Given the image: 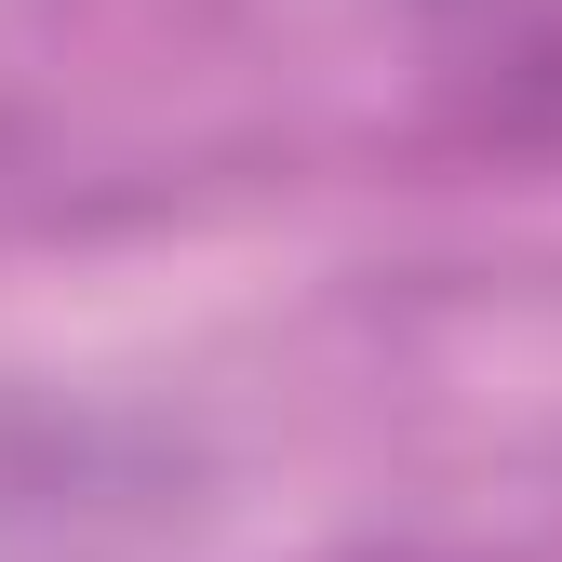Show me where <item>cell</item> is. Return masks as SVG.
<instances>
[{"label": "cell", "instance_id": "cell-1", "mask_svg": "<svg viewBox=\"0 0 562 562\" xmlns=\"http://www.w3.org/2000/svg\"><path fill=\"white\" fill-rule=\"evenodd\" d=\"M415 67L456 134L562 161V0H415Z\"/></svg>", "mask_w": 562, "mask_h": 562}]
</instances>
